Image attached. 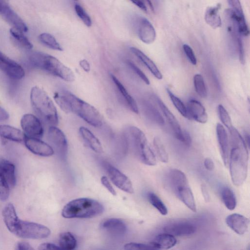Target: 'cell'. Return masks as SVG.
Listing matches in <instances>:
<instances>
[{"label": "cell", "instance_id": "1", "mask_svg": "<svg viewBox=\"0 0 250 250\" xmlns=\"http://www.w3.org/2000/svg\"><path fill=\"white\" fill-rule=\"evenodd\" d=\"M53 98L63 112L76 114L94 127H100L103 125V119L99 111L94 106L71 92L62 90L55 92Z\"/></svg>", "mask_w": 250, "mask_h": 250}, {"label": "cell", "instance_id": "2", "mask_svg": "<svg viewBox=\"0 0 250 250\" xmlns=\"http://www.w3.org/2000/svg\"><path fill=\"white\" fill-rule=\"evenodd\" d=\"M230 133L231 149L229 165L231 181L236 186L245 182L248 174V147L238 130L233 126L229 129Z\"/></svg>", "mask_w": 250, "mask_h": 250}, {"label": "cell", "instance_id": "3", "mask_svg": "<svg viewBox=\"0 0 250 250\" xmlns=\"http://www.w3.org/2000/svg\"><path fill=\"white\" fill-rule=\"evenodd\" d=\"M34 66L59 77L67 82L75 80L73 71L56 57L41 52H34L28 57Z\"/></svg>", "mask_w": 250, "mask_h": 250}, {"label": "cell", "instance_id": "4", "mask_svg": "<svg viewBox=\"0 0 250 250\" xmlns=\"http://www.w3.org/2000/svg\"><path fill=\"white\" fill-rule=\"evenodd\" d=\"M30 97L32 106L38 118L49 126H56L59 122L57 110L47 93L35 86L31 90Z\"/></svg>", "mask_w": 250, "mask_h": 250}, {"label": "cell", "instance_id": "5", "mask_svg": "<svg viewBox=\"0 0 250 250\" xmlns=\"http://www.w3.org/2000/svg\"><path fill=\"white\" fill-rule=\"evenodd\" d=\"M104 211L102 204L98 201L88 198L73 200L65 205L62 215L67 219H86L98 216Z\"/></svg>", "mask_w": 250, "mask_h": 250}, {"label": "cell", "instance_id": "6", "mask_svg": "<svg viewBox=\"0 0 250 250\" xmlns=\"http://www.w3.org/2000/svg\"><path fill=\"white\" fill-rule=\"evenodd\" d=\"M170 185L177 197L191 211H196L194 196L185 174L178 169H171L168 174Z\"/></svg>", "mask_w": 250, "mask_h": 250}, {"label": "cell", "instance_id": "7", "mask_svg": "<svg viewBox=\"0 0 250 250\" xmlns=\"http://www.w3.org/2000/svg\"><path fill=\"white\" fill-rule=\"evenodd\" d=\"M132 139L137 153L141 161L145 165L154 166L156 159L144 132L139 128L131 126L127 128Z\"/></svg>", "mask_w": 250, "mask_h": 250}, {"label": "cell", "instance_id": "8", "mask_svg": "<svg viewBox=\"0 0 250 250\" xmlns=\"http://www.w3.org/2000/svg\"><path fill=\"white\" fill-rule=\"evenodd\" d=\"M50 233V229L43 225L20 219L14 234L22 238L41 239L48 237Z\"/></svg>", "mask_w": 250, "mask_h": 250}, {"label": "cell", "instance_id": "9", "mask_svg": "<svg viewBox=\"0 0 250 250\" xmlns=\"http://www.w3.org/2000/svg\"><path fill=\"white\" fill-rule=\"evenodd\" d=\"M21 125L27 136L41 139L43 135L44 129L41 120L33 114L23 115L21 120Z\"/></svg>", "mask_w": 250, "mask_h": 250}, {"label": "cell", "instance_id": "10", "mask_svg": "<svg viewBox=\"0 0 250 250\" xmlns=\"http://www.w3.org/2000/svg\"><path fill=\"white\" fill-rule=\"evenodd\" d=\"M47 139L58 154L63 158L68 152V143L62 131L56 126H49L47 131Z\"/></svg>", "mask_w": 250, "mask_h": 250}, {"label": "cell", "instance_id": "11", "mask_svg": "<svg viewBox=\"0 0 250 250\" xmlns=\"http://www.w3.org/2000/svg\"><path fill=\"white\" fill-rule=\"evenodd\" d=\"M104 167L112 182L117 188L128 193H133L134 188L130 179L111 164L105 163Z\"/></svg>", "mask_w": 250, "mask_h": 250}, {"label": "cell", "instance_id": "12", "mask_svg": "<svg viewBox=\"0 0 250 250\" xmlns=\"http://www.w3.org/2000/svg\"><path fill=\"white\" fill-rule=\"evenodd\" d=\"M196 229L194 222L188 220H181L167 224L163 229L165 232L174 236H187L194 234Z\"/></svg>", "mask_w": 250, "mask_h": 250}, {"label": "cell", "instance_id": "13", "mask_svg": "<svg viewBox=\"0 0 250 250\" xmlns=\"http://www.w3.org/2000/svg\"><path fill=\"white\" fill-rule=\"evenodd\" d=\"M0 68L10 78L21 79L25 75L23 67L0 51Z\"/></svg>", "mask_w": 250, "mask_h": 250}, {"label": "cell", "instance_id": "14", "mask_svg": "<svg viewBox=\"0 0 250 250\" xmlns=\"http://www.w3.org/2000/svg\"><path fill=\"white\" fill-rule=\"evenodd\" d=\"M0 14L13 27L23 33L28 31L25 23L9 6L8 2L0 1Z\"/></svg>", "mask_w": 250, "mask_h": 250}, {"label": "cell", "instance_id": "15", "mask_svg": "<svg viewBox=\"0 0 250 250\" xmlns=\"http://www.w3.org/2000/svg\"><path fill=\"white\" fill-rule=\"evenodd\" d=\"M24 143L26 148L33 153L43 157L52 156L54 150L53 147L40 139L26 135Z\"/></svg>", "mask_w": 250, "mask_h": 250}, {"label": "cell", "instance_id": "16", "mask_svg": "<svg viewBox=\"0 0 250 250\" xmlns=\"http://www.w3.org/2000/svg\"><path fill=\"white\" fill-rule=\"evenodd\" d=\"M155 100L172 130L174 136L177 139L185 144L184 131L181 129L177 119L160 98L156 97Z\"/></svg>", "mask_w": 250, "mask_h": 250}, {"label": "cell", "instance_id": "17", "mask_svg": "<svg viewBox=\"0 0 250 250\" xmlns=\"http://www.w3.org/2000/svg\"><path fill=\"white\" fill-rule=\"evenodd\" d=\"M216 130L220 155L224 165L228 167L230 150L228 134L224 126L220 123L217 124Z\"/></svg>", "mask_w": 250, "mask_h": 250}, {"label": "cell", "instance_id": "18", "mask_svg": "<svg viewBox=\"0 0 250 250\" xmlns=\"http://www.w3.org/2000/svg\"><path fill=\"white\" fill-rule=\"evenodd\" d=\"M137 32L140 39L146 44L152 43L156 39V34L153 26L144 17L139 19Z\"/></svg>", "mask_w": 250, "mask_h": 250}, {"label": "cell", "instance_id": "19", "mask_svg": "<svg viewBox=\"0 0 250 250\" xmlns=\"http://www.w3.org/2000/svg\"><path fill=\"white\" fill-rule=\"evenodd\" d=\"M226 223L237 234L243 235L248 230L250 221L243 215L235 213L226 217Z\"/></svg>", "mask_w": 250, "mask_h": 250}, {"label": "cell", "instance_id": "20", "mask_svg": "<svg viewBox=\"0 0 250 250\" xmlns=\"http://www.w3.org/2000/svg\"><path fill=\"white\" fill-rule=\"evenodd\" d=\"M187 109L189 119H192L196 122L205 124L208 121V114L202 104L196 100H190L188 104Z\"/></svg>", "mask_w": 250, "mask_h": 250}, {"label": "cell", "instance_id": "21", "mask_svg": "<svg viewBox=\"0 0 250 250\" xmlns=\"http://www.w3.org/2000/svg\"><path fill=\"white\" fill-rule=\"evenodd\" d=\"M100 228L105 232L116 236H122L127 231V227L123 221L117 218H108L103 220Z\"/></svg>", "mask_w": 250, "mask_h": 250}, {"label": "cell", "instance_id": "22", "mask_svg": "<svg viewBox=\"0 0 250 250\" xmlns=\"http://www.w3.org/2000/svg\"><path fill=\"white\" fill-rule=\"evenodd\" d=\"M2 216L7 229L14 234L20 219L12 204L8 203L5 205L2 210Z\"/></svg>", "mask_w": 250, "mask_h": 250}, {"label": "cell", "instance_id": "23", "mask_svg": "<svg viewBox=\"0 0 250 250\" xmlns=\"http://www.w3.org/2000/svg\"><path fill=\"white\" fill-rule=\"evenodd\" d=\"M0 174L5 179L10 188L15 187L16 183L15 165L0 156Z\"/></svg>", "mask_w": 250, "mask_h": 250}, {"label": "cell", "instance_id": "24", "mask_svg": "<svg viewBox=\"0 0 250 250\" xmlns=\"http://www.w3.org/2000/svg\"><path fill=\"white\" fill-rule=\"evenodd\" d=\"M79 131L81 137L90 149L97 153H103V148L100 141L89 129L81 126Z\"/></svg>", "mask_w": 250, "mask_h": 250}, {"label": "cell", "instance_id": "25", "mask_svg": "<svg viewBox=\"0 0 250 250\" xmlns=\"http://www.w3.org/2000/svg\"><path fill=\"white\" fill-rule=\"evenodd\" d=\"M0 136L15 142H24L26 135L20 129L7 125H0Z\"/></svg>", "mask_w": 250, "mask_h": 250}, {"label": "cell", "instance_id": "26", "mask_svg": "<svg viewBox=\"0 0 250 250\" xmlns=\"http://www.w3.org/2000/svg\"><path fill=\"white\" fill-rule=\"evenodd\" d=\"M131 52L147 68L151 74L157 79L161 80L163 75L155 63L145 53L137 48L131 47Z\"/></svg>", "mask_w": 250, "mask_h": 250}, {"label": "cell", "instance_id": "27", "mask_svg": "<svg viewBox=\"0 0 250 250\" xmlns=\"http://www.w3.org/2000/svg\"><path fill=\"white\" fill-rule=\"evenodd\" d=\"M176 243L177 240L175 236L170 233L165 232L157 235L150 244L155 250H167L173 247Z\"/></svg>", "mask_w": 250, "mask_h": 250}, {"label": "cell", "instance_id": "28", "mask_svg": "<svg viewBox=\"0 0 250 250\" xmlns=\"http://www.w3.org/2000/svg\"><path fill=\"white\" fill-rule=\"evenodd\" d=\"M110 77L117 90L124 98L129 108L133 112L138 114V107L134 99L129 94L124 85L115 75L111 74Z\"/></svg>", "mask_w": 250, "mask_h": 250}, {"label": "cell", "instance_id": "29", "mask_svg": "<svg viewBox=\"0 0 250 250\" xmlns=\"http://www.w3.org/2000/svg\"><path fill=\"white\" fill-rule=\"evenodd\" d=\"M220 5L208 7L205 14V20L211 27L216 29L222 25V21L218 13Z\"/></svg>", "mask_w": 250, "mask_h": 250}, {"label": "cell", "instance_id": "30", "mask_svg": "<svg viewBox=\"0 0 250 250\" xmlns=\"http://www.w3.org/2000/svg\"><path fill=\"white\" fill-rule=\"evenodd\" d=\"M59 244L61 249L71 250L76 247L77 240L71 232H64L60 234Z\"/></svg>", "mask_w": 250, "mask_h": 250}, {"label": "cell", "instance_id": "31", "mask_svg": "<svg viewBox=\"0 0 250 250\" xmlns=\"http://www.w3.org/2000/svg\"><path fill=\"white\" fill-rule=\"evenodd\" d=\"M221 197L225 207L229 210H233L237 204L236 198L233 191L229 187L222 188Z\"/></svg>", "mask_w": 250, "mask_h": 250}, {"label": "cell", "instance_id": "32", "mask_svg": "<svg viewBox=\"0 0 250 250\" xmlns=\"http://www.w3.org/2000/svg\"><path fill=\"white\" fill-rule=\"evenodd\" d=\"M39 41L44 45L53 50L62 51L63 49L53 36L43 33L39 36Z\"/></svg>", "mask_w": 250, "mask_h": 250}, {"label": "cell", "instance_id": "33", "mask_svg": "<svg viewBox=\"0 0 250 250\" xmlns=\"http://www.w3.org/2000/svg\"><path fill=\"white\" fill-rule=\"evenodd\" d=\"M10 33L14 39L23 48L31 49L33 44L24 35L23 32L14 27L10 29Z\"/></svg>", "mask_w": 250, "mask_h": 250}, {"label": "cell", "instance_id": "34", "mask_svg": "<svg viewBox=\"0 0 250 250\" xmlns=\"http://www.w3.org/2000/svg\"><path fill=\"white\" fill-rule=\"evenodd\" d=\"M144 109L148 117L157 124L162 125L164 121L157 109L149 102H145Z\"/></svg>", "mask_w": 250, "mask_h": 250}, {"label": "cell", "instance_id": "35", "mask_svg": "<svg viewBox=\"0 0 250 250\" xmlns=\"http://www.w3.org/2000/svg\"><path fill=\"white\" fill-rule=\"evenodd\" d=\"M147 198L150 203L162 215H166L167 213V209L165 204L160 198L155 193L149 192Z\"/></svg>", "mask_w": 250, "mask_h": 250}, {"label": "cell", "instance_id": "36", "mask_svg": "<svg viewBox=\"0 0 250 250\" xmlns=\"http://www.w3.org/2000/svg\"><path fill=\"white\" fill-rule=\"evenodd\" d=\"M153 144L159 160L163 163H167L168 161V155L161 139L155 137L153 140Z\"/></svg>", "mask_w": 250, "mask_h": 250}, {"label": "cell", "instance_id": "37", "mask_svg": "<svg viewBox=\"0 0 250 250\" xmlns=\"http://www.w3.org/2000/svg\"><path fill=\"white\" fill-rule=\"evenodd\" d=\"M193 83L195 90L197 94L202 98L207 96V91L202 76L196 74L193 77Z\"/></svg>", "mask_w": 250, "mask_h": 250}, {"label": "cell", "instance_id": "38", "mask_svg": "<svg viewBox=\"0 0 250 250\" xmlns=\"http://www.w3.org/2000/svg\"><path fill=\"white\" fill-rule=\"evenodd\" d=\"M167 91L171 102L178 111L183 117L189 119L187 107L185 105L182 101L175 96L168 88L167 89Z\"/></svg>", "mask_w": 250, "mask_h": 250}, {"label": "cell", "instance_id": "39", "mask_svg": "<svg viewBox=\"0 0 250 250\" xmlns=\"http://www.w3.org/2000/svg\"><path fill=\"white\" fill-rule=\"evenodd\" d=\"M217 111L221 122L228 129H229L233 125L231 118L228 111L222 104L218 105Z\"/></svg>", "mask_w": 250, "mask_h": 250}, {"label": "cell", "instance_id": "40", "mask_svg": "<svg viewBox=\"0 0 250 250\" xmlns=\"http://www.w3.org/2000/svg\"><path fill=\"white\" fill-rule=\"evenodd\" d=\"M10 188L5 179L0 174V200L6 201L9 198Z\"/></svg>", "mask_w": 250, "mask_h": 250}, {"label": "cell", "instance_id": "41", "mask_svg": "<svg viewBox=\"0 0 250 250\" xmlns=\"http://www.w3.org/2000/svg\"><path fill=\"white\" fill-rule=\"evenodd\" d=\"M75 10L78 17L88 27L91 26L92 22L90 17L84 9L79 4L75 5Z\"/></svg>", "mask_w": 250, "mask_h": 250}, {"label": "cell", "instance_id": "42", "mask_svg": "<svg viewBox=\"0 0 250 250\" xmlns=\"http://www.w3.org/2000/svg\"><path fill=\"white\" fill-rule=\"evenodd\" d=\"M231 9L239 18H245L243 9L239 0H227Z\"/></svg>", "mask_w": 250, "mask_h": 250}, {"label": "cell", "instance_id": "43", "mask_svg": "<svg viewBox=\"0 0 250 250\" xmlns=\"http://www.w3.org/2000/svg\"><path fill=\"white\" fill-rule=\"evenodd\" d=\"M127 64L146 84L149 85L150 84V81L147 76L135 63L130 60H128Z\"/></svg>", "mask_w": 250, "mask_h": 250}, {"label": "cell", "instance_id": "44", "mask_svg": "<svg viewBox=\"0 0 250 250\" xmlns=\"http://www.w3.org/2000/svg\"><path fill=\"white\" fill-rule=\"evenodd\" d=\"M125 250H155L151 245H146L142 243H129L124 246Z\"/></svg>", "mask_w": 250, "mask_h": 250}, {"label": "cell", "instance_id": "45", "mask_svg": "<svg viewBox=\"0 0 250 250\" xmlns=\"http://www.w3.org/2000/svg\"><path fill=\"white\" fill-rule=\"evenodd\" d=\"M183 48L186 55L190 63L194 65H196L197 59L192 49L187 44H184Z\"/></svg>", "mask_w": 250, "mask_h": 250}, {"label": "cell", "instance_id": "46", "mask_svg": "<svg viewBox=\"0 0 250 250\" xmlns=\"http://www.w3.org/2000/svg\"><path fill=\"white\" fill-rule=\"evenodd\" d=\"M102 185L108 190V191L113 196L116 195V192L114 189L107 178L106 176H103L101 179Z\"/></svg>", "mask_w": 250, "mask_h": 250}, {"label": "cell", "instance_id": "47", "mask_svg": "<svg viewBox=\"0 0 250 250\" xmlns=\"http://www.w3.org/2000/svg\"><path fill=\"white\" fill-rule=\"evenodd\" d=\"M38 250H59L61 249L59 246L50 243H44L40 244L38 248Z\"/></svg>", "mask_w": 250, "mask_h": 250}, {"label": "cell", "instance_id": "48", "mask_svg": "<svg viewBox=\"0 0 250 250\" xmlns=\"http://www.w3.org/2000/svg\"><path fill=\"white\" fill-rule=\"evenodd\" d=\"M17 250H33L34 248L26 242H19L16 244V248Z\"/></svg>", "mask_w": 250, "mask_h": 250}, {"label": "cell", "instance_id": "49", "mask_svg": "<svg viewBox=\"0 0 250 250\" xmlns=\"http://www.w3.org/2000/svg\"><path fill=\"white\" fill-rule=\"evenodd\" d=\"M204 165L206 169L209 171H211L214 169V162L210 158H206L205 159Z\"/></svg>", "mask_w": 250, "mask_h": 250}, {"label": "cell", "instance_id": "50", "mask_svg": "<svg viewBox=\"0 0 250 250\" xmlns=\"http://www.w3.org/2000/svg\"><path fill=\"white\" fill-rule=\"evenodd\" d=\"M79 65L81 68L86 72H89L91 70V66L89 62L86 59H83L80 61Z\"/></svg>", "mask_w": 250, "mask_h": 250}, {"label": "cell", "instance_id": "51", "mask_svg": "<svg viewBox=\"0 0 250 250\" xmlns=\"http://www.w3.org/2000/svg\"><path fill=\"white\" fill-rule=\"evenodd\" d=\"M201 189L203 197L205 201H209L210 197L206 186L205 185L202 184L201 187Z\"/></svg>", "mask_w": 250, "mask_h": 250}, {"label": "cell", "instance_id": "52", "mask_svg": "<svg viewBox=\"0 0 250 250\" xmlns=\"http://www.w3.org/2000/svg\"><path fill=\"white\" fill-rule=\"evenodd\" d=\"M134 4L142 10L147 11V8L145 3L142 0H130Z\"/></svg>", "mask_w": 250, "mask_h": 250}, {"label": "cell", "instance_id": "53", "mask_svg": "<svg viewBox=\"0 0 250 250\" xmlns=\"http://www.w3.org/2000/svg\"><path fill=\"white\" fill-rule=\"evenodd\" d=\"M8 113L1 106H0V121H6L9 119Z\"/></svg>", "mask_w": 250, "mask_h": 250}, {"label": "cell", "instance_id": "54", "mask_svg": "<svg viewBox=\"0 0 250 250\" xmlns=\"http://www.w3.org/2000/svg\"><path fill=\"white\" fill-rule=\"evenodd\" d=\"M144 2L146 3L150 7V8L153 10V7L152 5V4L150 1V0H142Z\"/></svg>", "mask_w": 250, "mask_h": 250}, {"label": "cell", "instance_id": "55", "mask_svg": "<svg viewBox=\"0 0 250 250\" xmlns=\"http://www.w3.org/2000/svg\"><path fill=\"white\" fill-rule=\"evenodd\" d=\"M0 1L8 2V0H0Z\"/></svg>", "mask_w": 250, "mask_h": 250}, {"label": "cell", "instance_id": "56", "mask_svg": "<svg viewBox=\"0 0 250 250\" xmlns=\"http://www.w3.org/2000/svg\"><path fill=\"white\" fill-rule=\"evenodd\" d=\"M75 0V1H76V0Z\"/></svg>", "mask_w": 250, "mask_h": 250}]
</instances>
